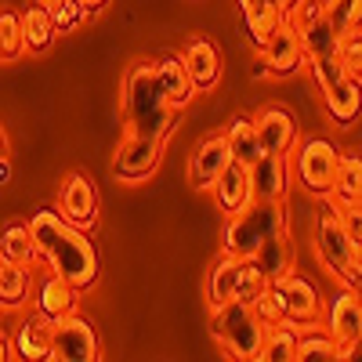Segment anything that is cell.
I'll return each mask as SVG.
<instances>
[{"mask_svg": "<svg viewBox=\"0 0 362 362\" xmlns=\"http://www.w3.org/2000/svg\"><path fill=\"white\" fill-rule=\"evenodd\" d=\"M44 8H47V15L54 22V33H69V29H76L87 18V11L76 4V0H47Z\"/></svg>", "mask_w": 362, "mask_h": 362, "instance_id": "34", "label": "cell"}, {"mask_svg": "<svg viewBox=\"0 0 362 362\" xmlns=\"http://www.w3.org/2000/svg\"><path fill=\"white\" fill-rule=\"evenodd\" d=\"M250 308H254V315H257L264 326L279 322V319H283V297H279V286H276V283H264V290L250 300Z\"/></svg>", "mask_w": 362, "mask_h": 362, "instance_id": "35", "label": "cell"}, {"mask_svg": "<svg viewBox=\"0 0 362 362\" xmlns=\"http://www.w3.org/2000/svg\"><path fill=\"white\" fill-rule=\"evenodd\" d=\"M0 156H8V134L0 131Z\"/></svg>", "mask_w": 362, "mask_h": 362, "instance_id": "43", "label": "cell"}, {"mask_svg": "<svg viewBox=\"0 0 362 362\" xmlns=\"http://www.w3.org/2000/svg\"><path fill=\"white\" fill-rule=\"evenodd\" d=\"M250 192L254 199H283L290 192V170L286 156L279 153H261L250 163Z\"/></svg>", "mask_w": 362, "mask_h": 362, "instance_id": "17", "label": "cell"}, {"mask_svg": "<svg viewBox=\"0 0 362 362\" xmlns=\"http://www.w3.org/2000/svg\"><path fill=\"white\" fill-rule=\"evenodd\" d=\"M11 174H15V170H11V160H8V156H0V185H8Z\"/></svg>", "mask_w": 362, "mask_h": 362, "instance_id": "40", "label": "cell"}, {"mask_svg": "<svg viewBox=\"0 0 362 362\" xmlns=\"http://www.w3.org/2000/svg\"><path fill=\"white\" fill-rule=\"evenodd\" d=\"M22 54V22L15 11H0V58Z\"/></svg>", "mask_w": 362, "mask_h": 362, "instance_id": "37", "label": "cell"}, {"mask_svg": "<svg viewBox=\"0 0 362 362\" xmlns=\"http://www.w3.org/2000/svg\"><path fill=\"white\" fill-rule=\"evenodd\" d=\"M305 62H308V54H305V47H300L297 33L286 22H279L276 29H272V37L264 40V47H261V66H268V73L286 76V73H297Z\"/></svg>", "mask_w": 362, "mask_h": 362, "instance_id": "16", "label": "cell"}, {"mask_svg": "<svg viewBox=\"0 0 362 362\" xmlns=\"http://www.w3.org/2000/svg\"><path fill=\"white\" fill-rule=\"evenodd\" d=\"M264 276H261V268L250 261V257H239V283H235V300H247V305H250V300L264 290Z\"/></svg>", "mask_w": 362, "mask_h": 362, "instance_id": "36", "label": "cell"}, {"mask_svg": "<svg viewBox=\"0 0 362 362\" xmlns=\"http://www.w3.org/2000/svg\"><path fill=\"white\" fill-rule=\"evenodd\" d=\"M47 341H51V322H47L40 312L25 315L22 326H18V334L11 337V344H15V358H29V362L47 358Z\"/></svg>", "mask_w": 362, "mask_h": 362, "instance_id": "24", "label": "cell"}, {"mask_svg": "<svg viewBox=\"0 0 362 362\" xmlns=\"http://www.w3.org/2000/svg\"><path fill=\"white\" fill-rule=\"evenodd\" d=\"M18 22H22V51L40 54V51H47L54 44V22H51V15H47L44 4L25 8L18 15Z\"/></svg>", "mask_w": 362, "mask_h": 362, "instance_id": "28", "label": "cell"}, {"mask_svg": "<svg viewBox=\"0 0 362 362\" xmlns=\"http://www.w3.org/2000/svg\"><path fill=\"white\" fill-rule=\"evenodd\" d=\"M37 4H47V0H37Z\"/></svg>", "mask_w": 362, "mask_h": 362, "instance_id": "44", "label": "cell"}, {"mask_svg": "<svg viewBox=\"0 0 362 362\" xmlns=\"http://www.w3.org/2000/svg\"><path fill=\"white\" fill-rule=\"evenodd\" d=\"M76 4H80L87 15H95V11H102V8L109 4V0H76Z\"/></svg>", "mask_w": 362, "mask_h": 362, "instance_id": "39", "label": "cell"}, {"mask_svg": "<svg viewBox=\"0 0 362 362\" xmlns=\"http://www.w3.org/2000/svg\"><path fill=\"white\" fill-rule=\"evenodd\" d=\"M58 214L73 221L76 228H95L98 225V189L87 181V174H66L62 189H58Z\"/></svg>", "mask_w": 362, "mask_h": 362, "instance_id": "12", "label": "cell"}, {"mask_svg": "<svg viewBox=\"0 0 362 362\" xmlns=\"http://www.w3.org/2000/svg\"><path fill=\"white\" fill-rule=\"evenodd\" d=\"M163 163V141L160 138H145V134H131L119 141L116 156H112V177L119 181H145L153 177Z\"/></svg>", "mask_w": 362, "mask_h": 362, "instance_id": "9", "label": "cell"}, {"mask_svg": "<svg viewBox=\"0 0 362 362\" xmlns=\"http://www.w3.org/2000/svg\"><path fill=\"white\" fill-rule=\"evenodd\" d=\"M225 141H228V153L235 163L250 167L261 156V145H257V131H254V119L250 116H232L228 127H225Z\"/></svg>", "mask_w": 362, "mask_h": 362, "instance_id": "29", "label": "cell"}, {"mask_svg": "<svg viewBox=\"0 0 362 362\" xmlns=\"http://www.w3.org/2000/svg\"><path fill=\"white\" fill-rule=\"evenodd\" d=\"M153 66H156V80H160V87H163L170 109L181 112V109L196 98V87H192V80H189V69H185V62H181V54L167 51V54L156 58Z\"/></svg>", "mask_w": 362, "mask_h": 362, "instance_id": "19", "label": "cell"}, {"mask_svg": "<svg viewBox=\"0 0 362 362\" xmlns=\"http://www.w3.org/2000/svg\"><path fill=\"white\" fill-rule=\"evenodd\" d=\"M293 4H297V0H272V8H276L279 15H286V11H290Z\"/></svg>", "mask_w": 362, "mask_h": 362, "instance_id": "42", "label": "cell"}, {"mask_svg": "<svg viewBox=\"0 0 362 362\" xmlns=\"http://www.w3.org/2000/svg\"><path fill=\"white\" fill-rule=\"evenodd\" d=\"M276 286H279V297H283V319H290L297 326H315L322 319V297H319L312 279L297 276L290 268L283 279H276Z\"/></svg>", "mask_w": 362, "mask_h": 362, "instance_id": "11", "label": "cell"}, {"mask_svg": "<svg viewBox=\"0 0 362 362\" xmlns=\"http://www.w3.org/2000/svg\"><path fill=\"white\" fill-rule=\"evenodd\" d=\"M239 11H243V25H247V33H250L254 51H261L264 40L272 37V29L283 22V15L272 8V0H239Z\"/></svg>", "mask_w": 362, "mask_h": 362, "instance_id": "27", "label": "cell"}, {"mask_svg": "<svg viewBox=\"0 0 362 362\" xmlns=\"http://www.w3.org/2000/svg\"><path fill=\"white\" fill-rule=\"evenodd\" d=\"M315 254L344 286L358 290V276H362L358 239L348 235V228L341 221V210H337L334 199H326L319 206V214H315Z\"/></svg>", "mask_w": 362, "mask_h": 362, "instance_id": "3", "label": "cell"}, {"mask_svg": "<svg viewBox=\"0 0 362 362\" xmlns=\"http://www.w3.org/2000/svg\"><path fill=\"white\" fill-rule=\"evenodd\" d=\"M308 69L322 90V102L326 112L337 127L355 124L358 116V80L337 62V54H326V58H308Z\"/></svg>", "mask_w": 362, "mask_h": 362, "instance_id": "5", "label": "cell"}, {"mask_svg": "<svg viewBox=\"0 0 362 362\" xmlns=\"http://www.w3.org/2000/svg\"><path fill=\"white\" fill-rule=\"evenodd\" d=\"M4 358H15V344L0 334V362H4Z\"/></svg>", "mask_w": 362, "mask_h": 362, "instance_id": "41", "label": "cell"}, {"mask_svg": "<svg viewBox=\"0 0 362 362\" xmlns=\"http://www.w3.org/2000/svg\"><path fill=\"white\" fill-rule=\"evenodd\" d=\"M337 206H351V203H362V160L355 153L341 156L337 160V170H334V185H329V196Z\"/></svg>", "mask_w": 362, "mask_h": 362, "instance_id": "26", "label": "cell"}, {"mask_svg": "<svg viewBox=\"0 0 362 362\" xmlns=\"http://www.w3.org/2000/svg\"><path fill=\"white\" fill-rule=\"evenodd\" d=\"M119 109H124V119H127V131L131 134L160 138V141L170 138L174 119H177V109H170L163 87L156 80V66L153 62H134L124 73Z\"/></svg>", "mask_w": 362, "mask_h": 362, "instance_id": "2", "label": "cell"}, {"mask_svg": "<svg viewBox=\"0 0 362 362\" xmlns=\"http://www.w3.org/2000/svg\"><path fill=\"white\" fill-rule=\"evenodd\" d=\"M29 235H33L37 261H44L51 272H58L76 293L98 283V250L87 239L83 228L66 221L58 210H37L29 218Z\"/></svg>", "mask_w": 362, "mask_h": 362, "instance_id": "1", "label": "cell"}, {"mask_svg": "<svg viewBox=\"0 0 362 362\" xmlns=\"http://www.w3.org/2000/svg\"><path fill=\"white\" fill-rule=\"evenodd\" d=\"M0 257L4 261H37V250H33V235H29V225H8L4 232H0Z\"/></svg>", "mask_w": 362, "mask_h": 362, "instance_id": "32", "label": "cell"}, {"mask_svg": "<svg viewBox=\"0 0 362 362\" xmlns=\"http://www.w3.org/2000/svg\"><path fill=\"white\" fill-rule=\"evenodd\" d=\"M214 199H218V206L225 210V214H235V210H243L250 199H254V192H250V167H243V163H228L221 174H218V181L214 185Z\"/></svg>", "mask_w": 362, "mask_h": 362, "instance_id": "21", "label": "cell"}, {"mask_svg": "<svg viewBox=\"0 0 362 362\" xmlns=\"http://www.w3.org/2000/svg\"><path fill=\"white\" fill-rule=\"evenodd\" d=\"M228 163H232V153H228L225 134H206L192 148V156H189V185L199 189V192H206Z\"/></svg>", "mask_w": 362, "mask_h": 362, "instance_id": "14", "label": "cell"}, {"mask_svg": "<svg viewBox=\"0 0 362 362\" xmlns=\"http://www.w3.org/2000/svg\"><path fill=\"white\" fill-rule=\"evenodd\" d=\"M37 312H40L47 322L76 312V290H73L62 276H58V272H51V276L40 279V286H37Z\"/></svg>", "mask_w": 362, "mask_h": 362, "instance_id": "22", "label": "cell"}, {"mask_svg": "<svg viewBox=\"0 0 362 362\" xmlns=\"http://www.w3.org/2000/svg\"><path fill=\"white\" fill-rule=\"evenodd\" d=\"M322 15H326L329 25H334V33L344 37V33H351V29H358L362 0H322Z\"/></svg>", "mask_w": 362, "mask_h": 362, "instance_id": "33", "label": "cell"}, {"mask_svg": "<svg viewBox=\"0 0 362 362\" xmlns=\"http://www.w3.org/2000/svg\"><path fill=\"white\" fill-rule=\"evenodd\" d=\"M102 358L98 334L83 315L69 312L51 322V341H47V362H95Z\"/></svg>", "mask_w": 362, "mask_h": 362, "instance_id": "7", "label": "cell"}, {"mask_svg": "<svg viewBox=\"0 0 362 362\" xmlns=\"http://www.w3.org/2000/svg\"><path fill=\"white\" fill-rule=\"evenodd\" d=\"M181 62H185V69H189V80L196 87V95L218 87V80H221V51L210 37H192L185 44V51H181Z\"/></svg>", "mask_w": 362, "mask_h": 362, "instance_id": "15", "label": "cell"}, {"mask_svg": "<svg viewBox=\"0 0 362 362\" xmlns=\"http://www.w3.org/2000/svg\"><path fill=\"white\" fill-rule=\"evenodd\" d=\"M297 334H300V326L290 322V319H279V322L264 326V337H261L257 358H261V362H293Z\"/></svg>", "mask_w": 362, "mask_h": 362, "instance_id": "25", "label": "cell"}, {"mask_svg": "<svg viewBox=\"0 0 362 362\" xmlns=\"http://www.w3.org/2000/svg\"><path fill=\"white\" fill-rule=\"evenodd\" d=\"M33 297V272L22 261L0 257V312H22Z\"/></svg>", "mask_w": 362, "mask_h": 362, "instance_id": "20", "label": "cell"}, {"mask_svg": "<svg viewBox=\"0 0 362 362\" xmlns=\"http://www.w3.org/2000/svg\"><path fill=\"white\" fill-rule=\"evenodd\" d=\"M337 145L326 138H308L297 153V177L312 196H329V185H334V170H337Z\"/></svg>", "mask_w": 362, "mask_h": 362, "instance_id": "10", "label": "cell"}, {"mask_svg": "<svg viewBox=\"0 0 362 362\" xmlns=\"http://www.w3.org/2000/svg\"><path fill=\"white\" fill-rule=\"evenodd\" d=\"M254 119V131H257V145H261V153H279L286 156L290 148L297 145V119L286 105H264Z\"/></svg>", "mask_w": 362, "mask_h": 362, "instance_id": "13", "label": "cell"}, {"mask_svg": "<svg viewBox=\"0 0 362 362\" xmlns=\"http://www.w3.org/2000/svg\"><path fill=\"white\" fill-rule=\"evenodd\" d=\"M283 228H286L283 199H250L243 210L228 214L221 247L232 257H250L272 232H283Z\"/></svg>", "mask_w": 362, "mask_h": 362, "instance_id": "4", "label": "cell"}, {"mask_svg": "<svg viewBox=\"0 0 362 362\" xmlns=\"http://www.w3.org/2000/svg\"><path fill=\"white\" fill-rule=\"evenodd\" d=\"M250 261L261 268V276L268 279V283H276V279H283L286 272L293 268V250H290V239H286V228L283 232H272L264 243L250 254Z\"/></svg>", "mask_w": 362, "mask_h": 362, "instance_id": "23", "label": "cell"}, {"mask_svg": "<svg viewBox=\"0 0 362 362\" xmlns=\"http://www.w3.org/2000/svg\"><path fill=\"white\" fill-rule=\"evenodd\" d=\"M214 337L232 358H257L261 337H264V322L254 315L247 300H228V305L214 308Z\"/></svg>", "mask_w": 362, "mask_h": 362, "instance_id": "6", "label": "cell"}, {"mask_svg": "<svg viewBox=\"0 0 362 362\" xmlns=\"http://www.w3.org/2000/svg\"><path fill=\"white\" fill-rule=\"evenodd\" d=\"M297 362H326V358H341V344L329 337V334H319V329H300L297 334V351H293Z\"/></svg>", "mask_w": 362, "mask_h": 362, "instance_id": "31", "label": "cell"}, {"mask_svg": "<svg viewBox=\"0 0 362 362\" xmlns=\"http://www.w3.org/2000/svg\"><path fill=\"white\" fill-rule=\"evenodd\" d=\"M337 62L358 80V69H362V40H358V29H351V33L341 37V44H337Z\"/></svg>", "mask_w": 362, "mask_h": 362, "instance_id": "38", "label": "cell"}, {"mask_svg": "<svg viewBox=\"0 0 362 362\" xmlns=\"http://www.w3.org/2000/svg\"><path fill=\"white\" fill-rule=\"evenodd\" d=\"M283 22L297 33V40H300V47H305L308 58L337 54L341 37L334 33V25H329L326 15H322V0H297V4L283 15Z\"/></svg>", "mask_w": 362, "mask_h": 362, "instance_id": "8", "label": "cell"}, {"mask_svg": "<svg viewBox=\"0 0 362 362\" xmlns=\"http://www.w3.org/2000/svg\"><path fill=\"white\" fill-rule=\"evenodd\" d=\"M235 283H239V257L221 254V261L210 268V279H206L210 308H221V305H228V300H235Z\"/></svg>", "mask_w": 362, "mask_h": 362, "instance_id": "30", "label": "cell"}, {"mask_svg": "<svg viewBox=\"0 0 362 362\" xmlns=\"http://www.w3.org/2000/svg\"><path fill=\"white\" fill-rule=\"evenodd\" d=\"M329 337L341 348H358L362 337V305H358V290H344L334 297L329 305Z\"/></svg>", "mask_w": 362, "mask_h": 362, "instance_id": "18", "label": "cell"}]
</instances>
